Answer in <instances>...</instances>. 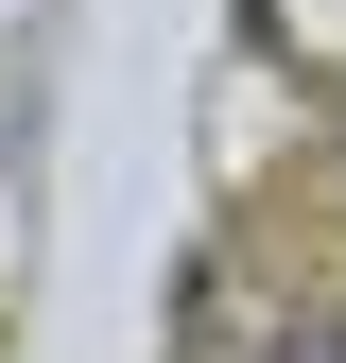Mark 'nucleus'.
<instances>
[{
	"label": "nucleus",
	"mask_w": 346,
	"mask_h": 363,
	"mask_svg": "<svg viewBox=\"0 0 346 363\" xmlns=\"http://www.w3.org/2000/svg\"><path fill=\"white\" fill-rule=\"evenodd\" d=\"M260 363H346V329H329V311H312V329H277V346H260Z\"/></svg>",
	"instance_id": "1"
}]
</instances>
